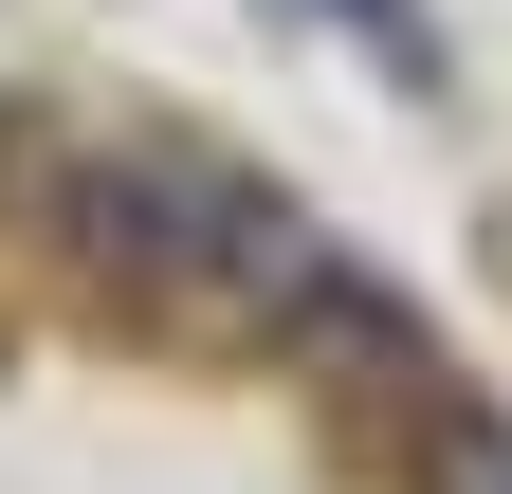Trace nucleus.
Segmentation results:
<instances>
[{"instance_id": "nucleus-1", "label": "nucleus", "mask_w": 512, "mask_h": 494, "mask_svg": "<svg viewBox=\"0 0 512 494\" xmlns=\"http://www.w3.org/2000/svg\"><path fill=\"white\" fill-rule=\"evenodd\" d=\"M421 458H439V494H512V440L476 403H421Z\"/></svg>"}, {"instance_id": "nucleus-2", "label": "nucleus", "mask_w": 512, "mask_h": 494, "mask_svg": "<svg viewBox=\"0 0 512 494\" xmlns=\"http://www.w3.org/2000/svg\"><path fill=\"white\" fill-rule=\"evenodd\" d=\"M348 19H366V37H421V19H403V0H348Z\"/></svg>"}]
</instances>
